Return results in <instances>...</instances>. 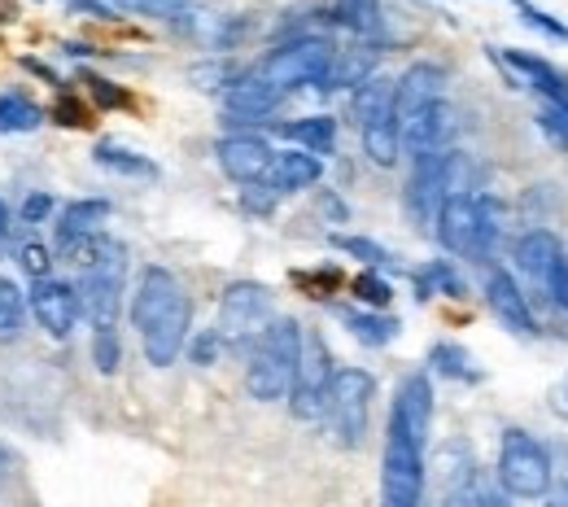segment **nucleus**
Returning a JSON list of instances; mask_svg holds the SVG:
<instances>
[{"label":"nucleus","instance_id":"obj_1","mask_svg":"<svg viewBox=\"0 0 568 507\" xmlns=\"http://www.w3.org/2000/svg\"><path fill=\"white\" fill-rule=\"evenodd\" d=\"M428 425H433V385L425 372H412L403 376L389 407L385 455H381V507H420Z\"/></svg>","mask_w":568,"mask_h":507},{"label":"nucleus","instance_id":"obj_2","mask_svg":"<svg viewBox=\"0 0 568 507\" xmlns=\"http://www.w3.org/2000/svg\"><path fill=\"white\" fill-rule=\"evenodd\" d=\"M132 324L144 342V359L153 367H171L184 355L189 328H193V297L184 293L175 272L144 267L136 297H132Z\"/></svg>","mask_w":568,"mask_h":507},{"label":"nucleus","instance_id":"obj_3","mask_svg":"<svg viewBox=\"0 0 568 507\" xmlns=\"http://www.w3.org/2000/svg\"><path fill=\"white\" fill-rule=\"evenodd\" d=\"M83 276H79V306L97 328H119L123 285H128V250L110 236L83 241Z\"/></svg>","mask_w":568,"mask_h":507},{"label":"nucleus","instance_id":"obj_4","mask_svg":"<svg viewBox=\"0 0 568 507\" xmlns=\"http://www.w3.org/2000/svg\"><path fill=\"white\" fill-rule=\"evenodd\" d=\"M297 359H302V324L297 320H272L263 328V337L250 346V367H245V389L258 403H281L297 376Z\"/></svg>","mask_w":568,"mask_h":507},{"label":"nucleus","instance_id":"obj_5","mask_svg":"<svg viewBox=\"0 0 568 507\" xmlns=\"http://www.w3.org/2000/svg\"><path fill=\"white\" fill-rule=\"evenodd\" d=\"M437 241L459 254V258H486L490 245L498 236V223H495V206L473 197V193H455L437 206Z\"/></svg>","mask_w":568,"mask_h":507},{"label":"nucleus","instance_id":"obj_6","mask_svg":"<svg viewBox=\"0 0 568 507\" xmlns=\"http://www.w3.org/2000/svg\"><path fill=\"white\" fill-rule=\"evenodd\" d=\"M551 481V450L525 429H507L498 446V486L511 499H547Z\"/></svg>","mask_w":568,"mask_h":507},{"label":"nucleus","instance_id":"obj_7","mask_svg":"<svg viewBox=\"0 0 568 507\" xmlns=\"http://www.w3.org/2000/svg\"><path fill=\"white\" fill-rule=\"evenodd\" d=\"M355 119L363 149L376 166H394L398 162V119H394V83L381 74H367L355 88Z\"/></svg>","mask_w":568,"mask_h":507},{"label":"nucleus","instance_id":"obj_8","mask_svg":"<svg viewBox=\"0 0 568 507\" xmlns=\"http://www.w3.org/2000/svg\"><path fill=\"white\" fill-rule=\"evenodd\" d=\"M333 62H337V49H333L324 36H297V40L281 44L276 53H267V58L254 67V74H263V79H267L272 88H281V92L306 88V83H320V88H324Z\"/></svg>","mask_w":568,"mask_h":507},{"label":"nucleus","instance_id":"obj_9","mask_svg":"<svg viewBox=\"0 0 568 507\" xmlns=\"http://www.w3.org/2000/svg\"><path fill=\"white\" fill-rule=\"evenodd\" d=\"M272 290L258 281H236L219 297V342L232 351H245L263 337V328L272 324Z\"/></svg>","mask_w":568,"mask_h":507},{"label":"nucleus","instance_id":"obj_10","mask_svg":"<svg viewBox=\"0 0 568 507\" xmlns=\"http://www.w3.org/2000/svg\"><path fill=\"white\" fill-rule=\"evenodd\" d=\"M372 394H376V381L372 372L363 367H337L333 372V385H328V412L324 420L333 425V434L342 446H363L367 437V420H372Z\"/></svg>","mask_w":568,"mask_h":507},{"label":"nucleus","instance_id":"obj_11","mask_svg":"<svg viewBox=\"0 0 568 507\" xmlns=\"http://www.w3.org/2000/svg\"><path fill=\"white\" fill-rule=\"evenodd\" d=\"M333 355L320 333H302V359L288 385V412L293 420H324L328 412V385H333Z\"/></svg>","mask_w":568,"mask_h":507},{"label":"nucleus","instance_id":"obj_12","mask_svg":"<svg viewBox=\"0 0 568 507\" xmlns=\"http://www.w3.org/2000/svg\"><path fill=\"white\" fill-rule=\"evenodd\" d=\"M27 306H31V315L40 320V328L49 333V337H71L74 324H79V293L67 285V281H53V276H44V281H36L31 293H27Z\"/></svg>","mask_w":568,"mask_h":507},{"label":"nucleus","instance_id":"obj_13","mask_svg":"<svg viewBox=\"0 0 568 507\" xmlns=\"http://www.w3.org/2000/svg\"><path fill=\"white\" fill-rule=\"evenodd\" d=\"M407 215L416 219L420 227H428L437 219V206L446 202V149L442 153H420L407 180Z\"/></svg>","mask_w":568,"mask_h":507},{"label":"nucleus","instance_id":"obj_14","mask_svg":"<svg viewBox=\"0 0 568 507\" xmlns=\"http://www.w3.org/2000/svg\"><path fill=\"white\" fill-rule=\"evenodd\" d=\"M442 88H446V74L437 71L433 62H416L412 71H403V79L394 83V119H398V128L412 123L420 110L437 105Z\"/></svg>","mask_w":568,"mask_h":507},{"label":"nucleus","instance_id":"obj_15","mask_svg":"<svg viewBox=\"0 0 568 507\" xmlns=\"http://www.w3.org/2000/svg\"><path fill=\"white\" fill-rule=\"evenodd\" d=\"M214 158H219V166H223L227 180L254 184V180L267 175V166H272L276 153H272V145H267L263 136H223V141L214 145Z\"/></svg>","mask_w":568,"mask_h":507},{"label":"nucleus","instance_id":"obj_16","mask_svg":"<svg viewBox=\"0 0 568 507\" xmlns=\"http://www.w3.org/2000/svg\"><path fill=\"white\" fill-rule=\"evenodd\" d=\"M486 302H490V311L498 315L503 328H511L516 337H538V320H534L525 293H520V285H516L503 267H495V272L486 276Z\"/></svg>","mask_w":568,"mask_h":507},{"label":"nucleus","instance_id":"obj_17","mask_svg":"<svg viewBox=\"0 0 568 507\" xmlns=\"http://www.w3.org/2000/svg\"><path fill=\"white\" fill-rule=\"evenodd\" d=\"M450 132H455V114H450L446 101H437V105L420 110L412 123L398 128V145L412 149V158H420V153H442L446 141H450Z\"/></svg>","mask_w":568,"mask_h":507},{"label":"nucleus","instance_id":"obj_18","mask_svg":"<svg viewBox=\"0 0 568 507\" xmlns=\"http://www.w3.org/2000/svg\"><path fill=\"white\" fill-rule=\"evenodd\" d=\"M281 101H284L281 88H272L263 74H254V71H245L241 79H232L227 92H223V105H227L232 119H267Z\"/></svg>","mask_w":568,"mask_h":507},{"label":"nucleus","instance_id":"obj_19","mask_svg":"<svg viewBox=\"0 0 568 507\" xmlns=\"http://www.w3.org/2000/svg\"><path fill=\"white\" fill-rule=\"evenodd\" d=\"M324 175V162L315 158V153H306V149H288V153H276L272 158V166H267V189L281 197V193H302V189H311L315 180Z\"/></svg>","mask_w":568,"mask_h":507},{"label":"nucleus","instance_id":"obj_20","mask_svg":"<svg viewBox=\"0 0 568 507\" xmlns=\"http://www.w3.org/2000/svg\"><path fill=\"white\" fill-rule=\"evenodd\" d=\"M105 219H110V202H101V197L71 202V206L62 211V219H58V245H62V250H74V245H83V241H97L101 227H105Z\"/></svg>","mask_w":568,"mask_h":507},{"label":"nucleus","instance_id":"obj_21","mask_svg":"<svg viewBox=\"0 0 568 507\" xmlns=\"http://www.w3.org/2000/svg\"><path fill=\"white\" fill-rule=\"evenodd\" d=\"M560 254H565V245H560V236L547 232V227H534V232H525V236L516 241V263H520V272H525L538 290L547 285V272L556 267Z\"/></svg>","mask_w":568,"mask_h":507},{"label":"nucleus","instance_id":"obj_22","mask_svg":"<svg viewBox=\"0 0 568 507\" xmlns=\"http://www.w3.org/2000/svg\"><path fill=\"white\" fill-rule=\"evenodd\" d=\"M44 128V110L22 97V92H4L0 97V136H27Z\"/></svg>","mask_w":568,"mask_h":507},{"label":"nucleus","instance_id":"obj_23","mask_svg":"<svg viewBox=\"0 0 568 507\" xmlns=\"http://www.w3.org/2000/svg\"><path fill=\"white\" fill-rule=\"evenodd\" d=\"M284 136H288L297 149H306V153L320 158V153H333V145H337V123H333L328 114H311V119L288 123Z\"/></svg>","mask_w":568,"mask_h":507},{"label":"nucleus","instance_id":"obj_24","mask_svg":"<svg viewBox=\"0 0 568 507\" xmlns=\"http://www.w3.org/2000/svg\"><path fill=\"white\" fill-rule=\"evenodd\" d=\"M342 324L355 333L363 346H389L398 337V320L376 315V311H342Z\"/></svg>","mask_w":568,"mask_h":507},{"label":"nucleus","instance_id":"obj_25","mask_svg":"<svg viewBox=\"0 0 568 507\" xmlns=\"http://www.w3.org/2000/svg\"><path fill=\"white\" fill-rule=\"evenodd\" d=\"M97 162H101L105 171L132 175V180H153V175H158V166H153L144 153H132V149L114 145V141H101V145H97Z\"/></svg>","mask_w":568,"mask_h":507},{"label":"nucleus","instance_id":"obj_26","mask_svg":"<svg viewBox=\"0 0 568 507\" xmlns=\"http://www.w3.org/2000/svg\"><path fill=\"white\" fill-rule=\"evenodd\" d=\"M27 328V293L13 281H0V346L18 342Z\"/></svg>","mask_w":568,"mask_h":507},{"label":"nucleus","instance_id":"obj_27","mask_svg":"<svg viewBox=\"0 0 568 507\" xmlns=\"http://www.w3.org/2000/svg\"><path fill=\"white\" fill-rule=\"evenodd\" d=\"M428 363H433L446 381H481L477 359H473L464 346H455V342H437V346L428 351Z\"/></svg>","mask_w":568,"mask_h":507},{"label":"nucleus","instance_id":"obj_28","mask_svg":"<svg viewBox=\"0 0 568 507\" xmlns=\"http://www.w3.org/2000/svg\"><path fill=\"white\" fill-rule=\"evenodd\" d=\"M333 245H337V250H346V254H355L367 272H381V267H389V263H394V258H389V250H381V245H376V241H367V236H333Z\"/></svg>","mask_w":568,"mask_h":507},{"label":"nucleus","instance_id":"obj_29","mask_svg":"<svg viewBox=\"0 0 568 507\" xmlns=\"http://www.w3.org/2000/svg\"><path fill=\"white\" fill-rule=\"evenodd\" d=\"M376 18H381L376 0H342V4H337V22H346L358 36H372V31L381 27Z\"/></svg>","mask_w":568,"mask_h":507},{"label":"nucleus","instance_id":"obj_30","mask_svg":"<svg viewBox=\"0 0 568 507\" xmlns=\"http://www.w3.org/2000/svg\"><path fill=\"white\" fill-rule=\"evenodd\" d=\"M92 359L97 367L110 376V372H119V363H123V346H119V328H97V337H92Z\"/></svg>","mask_w":568,"mask_h":507},{"label":"nucleus","instance_id":"obj_31","mask_svg":"<svg viewBox=\"0 0 568 507\" xmlns=\"http://www.w3.org/2000/svg\"><path fill=\"white\" fill-rule=\"evenodd\" d=\"M428 285L442 290L446 297H464V285H459V276L450 272V263H433L425 272V281H420V293H428Z\"/></svg>","mask_w":568,"mask_h":507},{"label":"nucleus","instance_id":"obj_32","mask_svg":"<svg viewBox=\"0 0 568 507\" xmlns=\"http://www.w3.org/2000/svg\"><path fill=\"white\" fill-rule=\"evenodd\" d=\"M355 293L363 297V302H367V306H372V311L389 306V297H394V290H389V285H385L376 272H363V276L355 281Z\"/></svg>","mask_w":568,"mask_h":507},{"label":"nucleus","instance_id":"obj_33","mask_svg":"<svg viewBox=\"0 0 568 507\" xmlns=\"http://www.w3.org/2000/svg\"><path fill=\"white\" fill-rule=\"evenodd\" d=\"M219 351H223L219 333H197V337H193V346H189V355H193L197 367H211V363L219 359Z\"/></svg>","mask_w":568,"mask_h":507},{"label":"nucleus","instance_id":"obj_34","mask_svg":"<svg viewBox=\"0 0 568 507\" xmlns=\"http://www.w3.org/2000/svg\"><path fill=\"white\" fill-rule=\"evenodd\" d=\"M516 4H520V13H525V18H529V22L538 27V31H547V36H556V40H568V27H565V22H556V18H547V13H542V9H534L529 0H516Z\"/></svg>","mask_w":568,"mask_h":507},{"label":"nucleus","instance_id":"obj_35","mask_svg":"<svg viewBox=\"0 0 568 507\" xmlns=\"http://www.w3.org/2000/svg\"><path fill=\"white\" fill-rule=\"evenodd\" d=\"M22 272L31 281H44L49 276V250L44 245H22Z\"/></svg>","mask_w":568,"mask_h":507},{"label":"nucleus","instance_id":"obj_36","mask_svg":"<svg viewBox=\"0 0 568 507\" xmlns=\"http://www.w3.org/2000/svg\"><path fill=\"white\" fill-rule=\"evenodd\" d=\"M442 507H481V486H477L473 477H464V481L446 495V504Z\"/></svg>","mask_w":568,"mask_h":507},{"label":"nucleus","instance_id":"obj_37","mask_svg":"<svg viewBox=\"0 0 568 507\" xmlns=\"http://www.w3.org/2000/svg\"><path fill=\"white\" fill-rule=\"evenodd\" d=\"M53 215V193H31L27 202H22V219L27 223H40V219Z\"/></svg>","mask_w":568,"mask_h":507},{"label":"nucleus","instance_id":"obj_38","mask_svg":"<svg viewBox=\"0 0 568 507\" xmlns=\"http://www.w3.org/2000/svg\"><path fill=\"white\" fill-rule=\"evenodd\" d=\"M88 88H92V97H97L101 105H123V101H128V97H123V92H119L110 79H97V74H88Z\"/></svg>","mask_w":568,"mask_h":507},{"label":"nucleus","instance_id":"obj_39","mask_svg":"<svg viewBox=\"0 0 568 507\" xmlns=\"http://www.w3.org/2000/svg\"><path fill=\"white\" fill-rule=\"evenodd\" d=\"M547 403H551V416H560L568 420V372L551 385V394H547Z\"/></svg>","mask_w":568,"mask_h":507},{"label":"nucleus","instance_id":"obj_40","mask_svg":"<svg viewBox=\"0 0 568 507\" xmlns=\"http://www.w3.org/2000/svg\"><path fill=\"white\" fill-rule=\"evenodd\" d=\"M67 4H71V9H83V13H92V18H105V22L114 18V9L101 4V0H67Z\"/></svg>","mask_w":568,"mask_h":507},{"label":"nucleus","instance_id":"obj_41","mask_svg":"<svg viewBox=\"0 0 568 507\" xmlns=\"http://www.w3.org/2000/svg\"><path fill=\"white\" fill-rule=\"evenodd\" d=\"M547 507H568V481H560L556 490H547Z\"/></svg>","mask_w":568,"mask_h":507},{"label":"nucleus","instance_id":"obj_42","mask_svg":"<svg viewBox=\"0 0 568 507\" xmlns=\"http://www.w3.org/2000/svg\"><path fill=\"white\" fill-rule=\"evenodd\" d=\"M4 236H9V206L0 202V245H4Z\"/></svg>","mask_w":568,"mask_h":507},{"label":"nucleus","instance_id":"obj_43","mask_svg":"<svg viewBox=\"0 0 568 507\" xmlns=\"http://www.w3.org/2000/svg\"><path fill=\"white\" fill-rule=\"evenodd\" d=\"M9 473V450H0V477Z\"/></svg>","mask_w":568,"mask_h":507}]
</instances>
